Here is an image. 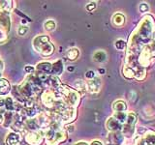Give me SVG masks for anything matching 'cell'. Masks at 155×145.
<instances>
[{
    "label": "cell",
    "mask_w": 155,
    "mask_h": 145,
    "mask_svg": "<svg viewBox=\"0 0 155 145\" xmlns=\"http://www.w3.org/2000/svg\"><path fill=\"white\" fill-rule=\"evenodd\" d=\"M32 45L34 50L43 57H48L54 52V46L50 41V38L46 35H38L33 39Z\"/></svg>",
    "instance_id": "1"
},
{
    "label": "cell",
    "mask_w": 155,
    "mask_h": 145,
    "mask_svg": "<svg viewBox=\"0 0 155 145\" xmlns=\"http://www.w3.org/2000/svg\"><path fill=\"white\" fill-rule=\"evenodd\" d=\"M45 137L48 145H58L66 140L67 133L58 124H54L45 130Z\"/></svg>",
    "instance_id": "2"
},
{
    "label": "cell",
    "mask_w": 155,
    "mask_h": 145,
    "mask_svg": "<svg viewBox=\"0 0 155 145\" xmlns=\"http://www.w3.org/2000/svg\"><path fill=\"white\" fill-rule=\"evenodd\" d=\"M59 91L60 95L62 96V101L64 104L72 108H76L80 104L81 101V95L80 93L75 89H72L66 85H61L57 89Z\"/></svg>",
    "instance_id": "3"
},
{
    "label": "cell",
    "mask_w": 155,
    "mask_h": 145,
    "mask_svg": "<svg viewBox=\"0 0 155 145\" xmlns=\"http://www.w3.org/2000/svg\"><path fill=\"white\" fill-rule=\"evenodd\" d=\"M138 122V116L135 112H129L127 114V118L124 122L122 126V130H121V133L123 134L124 137H132L135 132V126Z\"/></svg>",
    "instance_id": "4"
},
{
    "label": "cell",
    "mask_w": 155,
    "mask_h": 145,
    "mask_svg": "<svg viewBox=\"0 0 155 145\" xmlns=\"http://www.w3.org/2000/svg\"><path fill=\"white\" fill-rule=\"evenodd\" d=\"M41 102H42V104L44 105L47 106V108H55V106H56V105L58 103V99L56 98V95L54 93V91L46 90L42 94Z\"/></svg>",
    "instance_id": "5"
},
{
    "label": "cell",
    "mask_w": 155,
    "mask_h": 145,
    "mask_svg": "<svg viewBox=\"0 0 155 145\" xmlns=\"http://www.w3.org/2000/svg\"><path fill=\"white\" fill-rule=\"evenodd\" d=\"M59 114V118L62 123H71L77 118V110L76 108H66L65 109L61 110L60 112H58Z\"/></svg>",
    "instance_id": "6"
},
{
    "label": "cell",
    "mask_w": 155,
    "mask_h": 145,
    "mask_svg": "<svg viewBox=\"0 0 155 145\" xmlns=\"http://www.w3.org/2000/svg\"><path fill=\"white\" fill-rule=\"evenodd\" d=\"M11 29V14L9 12L0 11V31L7 34Z\"/></svg>",
    "instance_id": "7"
},
{
    "label": "cell",
    "mask_w": 155,
    "mask_h": 145,
    "mask_svg": "<svg viewBox=\"0 0 155 145\" xmlns=\"http://www.w3.org/2000/svg\"><path fill=\"white\" fill-rule=\"evenodd\" d=\"M45 137V132H30L25 135V141L29 145H40Z\"/></svg>",
    "instance_id": "8"
},
{
    "label": "cell",
    "mask_w": 155,
    "mask_h": 145,
    "mask_svg": "<svg viewBox=\"0 0 155 145\" xmlns=\"http://www.w3.org/2000/svg\"><path fill=\"white\" fill-rule=\"evenodd\" d=\"M136 145H155V133L149 130L136 140Z\"/></svg>",
    "instance_id": "9"
},
{
    "label": "cell",
    "mask_w": 155,
    "mask_h": 145,
    "mask_svg": "<svg viewBox=\"0 0 155 145\" xmlns=\"http://www.w3.org/2000/svg\"><path fill=\"white\" fill-rule=\"evenodd\" d=\"M122 126H123V124L120 123L117 119L114 117V116L110 117L106 122V128L108 129L110 133L121 132V130H122Z\"/></svg>",
    "instance_id": "10"
},
{
    "label": "cell",
    "mask_w": 155,
    "mask_h": 145,
    "mask_svg": "<svg viewBox=\"0 0 155 145\" xmlns=\"http://www.w3.org/2000/svg\"><path fill=\"white\" fill-rule=\"evenodd\" d=\"M109 143L111 145H122L124 143V135L121 132H113L109 134Z\"/></svg>",
    "instance_id": "11"
},
{
    "label": "cell",
    "mask_w": 155,
    "mask_h": 145,
    "mask_svg": "<svg viewBox=\"0 0 155 145\" xmlns=\"http://www.w3.org/2000/svg\"><path fill=\"white\" fill-rule=\"evenodd\" d=\"M86 85H87V90H88L90 93H97V92H99V90L101 88L100 77L96 76L93 79H90L86 83Z\"/></svg>",
    "instance_id": "12"
},
{
    "label": "cell",
    "mask_w": 155,
    "mask_h": 145,
    "mask_svg": "<svg viewBox=\"0 0 155 145\" xmlns=\"http://www.w3.org/2000/svg\"><path fill=\"white\" fill-rule=\"evenodd\" d=\"M63 71H64V65H63V62L61 59L59 60H56L55 62L52 63V66H51V74L53 76H60Z\"/></svg>",
    "instance_id": "13"
},
{
    "label": "cell",
    "mask_w": 155,
    "mask_h": 145,
    "mask_svg": "<svg viewBox=\"0 0 155 145\" xmlns=\"http://www.w3.org/2000/svg\"><path fill=\"white\" fill-rule=\"evenodd\" d=\"M21 142V135L18 133H10L6 137V144L7 145H18Z\"/></svg>",
    "instance_id": "14"
},
{
    "label": "cell",
    "mask_w": 155,
    "mask_h": 145,
    "mask_svg": "<svg viewBox=\"0 0 155 145\" xmlns=\"http://www.w3.org/2000/svg\"><path fill=\"white\" fill-rule=\"evenodd\" d=\"M51 66H52L51 63L43 61L37 65V70L39 71V72H43V74H46V75L51 74Z\"/></svg>",
    "instance_id": "15"
},
{
    "label": "cell",
    "mask_w": 155,
    "mask_h": 145,
    "mask_svg": "<svg viewBox=\"0 0 155 145\" xmlns=\"http://www.w3.org/2000/svg\"><path fill=\"white\" fill-rule=\"evenodd\" d=\"M113 109L115 112H125L127 110V105L124 101L117 100L113 104Z\"/></svg>",
    "instance_id": "16"
},
{
    "label": "cell",
    "mask_w": 155,
    "mask_h": 145,
    "mask_svg": "<svg viewBox=\"0 0 155 145\" xmlns=\"http://www.w3.org/2000/svg\"><path fill=\"white\" fill-rule=\"evenodd\" d=\"M11 90V85L7 79H0V95H7Z\"/></svg>",
    "instance_id": "17"
},
{
    "label": "cell",
    "mask_w": 155,
    "mask_h": 145,
    "mask_svg": "<svg viewBox=\"0 0 155 145\" xmlns=\"http://www.w3.org/2000/svg\"><path fill=\"white\" fill-rule=\"evenodd\" d=\"M93 60L97 63H104L107 60V53L103 50H97L93 54Z\"/></svg>",
    "instance_id": "18"
},
{
    "label": "cell",
    "mask_w": 155,
    "mask_h": 145,
    "mask_svg": "<svg viewBox=\"0 0 155 145\" xmlns=\"http://www.w3.org/2000/svg\"><path fill=\"white\" fill-rule=\"evenodd\" d=\"M113 23L114 24L115 26H122L123 24L125 23V17L123 14L117 13L115 14L114 16L113 17Z\"/></svg>",
    "instance_id": "19"
},
{
    "label": "cell",
    "mask_w": 155,
    "mask_h": 145,
    "mask_svg": "<svg viewBox=\"0 0 155 145\" xmlns=\"http://www.w3.org/2000/svg\"><path fill=\"white\" fill-rule=\"evenodd\" d=\"M80 55V50H78L77 47H72L70 50H68L66 52V56L69 60L74 61L76 59H78V57Z\"/></svg>",
    "instance_id": "20"
},
{
    "label": "cell",
    "mask_w": 155,
    "mask_h": 145,
    "mask_svg": "<svg viewBox=\"0 0 155 145\" xmlns=\"http://www.w3.org/2000/svg\"><path fill=\"white\" fill-rule=\"evenodd\" d=\"M13 7V1L11 0H3L0 1V11H5V12H10Z\"/></svg>",
    "instance_id": "21"
},
{
    "label": "cell",
    "mask_w": 155,
    "mask_h": 145,
    "mask_svg": "<svg viewBox=\"0 0 155 145\" xmlns=\"http://www.w3.org/2000/svg\"><path fill=\"white\" fill-rule=\"evenodd\" d=\"M75 88L78 90V91H80V92H82V93H84V92L87 90V85L86 83L84 81V80H81V79H78L75 81Z\"/></svg>",
    "instance_id": "22"
},
{
    "label": "cell",
    "mask_w": 155,
    "mask_h": 145,
    "mask_svg": "<svg viewBox=\"0 0 155 145\" xmlns=\"http://www.w3.org/2000/svg\"><path fill=\"white\" fill-rule=\"evenodd\" d=\"M123 76L126 79H133L135 77V71L133 70V68L126 65L123 67Z\"/></svg>",
    "instance_id": "23"
},
{
    "label": "cell",
    "mask_w": 155,
    "mask_h": 145,
    "mask_svg": "<svg viewBox=\"0 0 155 145\" xmlns=\"http://www.w3.org/2000/svg\"><path fill=\"white\" fill-rule=\"evenodd\" d=\"M44 27H45V29L47 31L51 32V31H53L56 28V23L53 19H48V21H45V23H44Z\"/></svg>",
    "instance_id": "24"
},
{
    "label": "cell",
    "mask_w": 155,
    "mask_h": 145,
    "mask_svg": "<svg viewBox=\"0 0 155 145\" xmlns=\"http://www.w3.org/2000/svg\"><path fill=\"white\" fill-rule=\"evenodd\" d=\"M145 76H147V72H145L144 69L140 68V69H138L135 72V79H137L138 80H143L144 79Z\"/></svg>",
    "instance_id": "25"
},
{
    "label": "cell",
    "mask_w": 155,
    "mask_h": 145,
    "mask_svg": "<svg viewBox=\"0 0 155 145\" xmlns=\"http://www.w3.org/2000/svg\"><path fill=\"white\" fill-rule=\"evenodd\" d=\"M51 85L53 87L54 89H58L59 87L62 85L61 84V82H60V79H58L57 76H51Z\"/></svg>",
    "instance_id": "26"
},
{
    "label": "cell",
    "mask_w": 155,
    "mask_h": 145,
    "mask_svg": "<svg viewBox=\"0 0 155 145\" xmlns=\"http://www.w3.org/2000/svg\"><path fill=\"white\" fill-rule=\"evenodd\" d=\"M114 47H115L116 50H123L124 48L126 47V43H125L124 40H122V39H118V40L114 43Z\"/></svg>",
    "instance_id": "27"
},
{
    "label": "cell",
    "mask_w": 155,
    "mask_h": 145,
    "mask_svg": "<svg viewBox=\"0 0 155 145\" xmlns=\"http://www.w3.org/2000/svg\"><path fill=\"white\" fill-rule=\"evenodd\" d=\"M27 32H28V26L26 25H22L18 29V34L19 36H24Z\"/></svg>",
    "instance_id": "28"
},
{
    "label": "cell",
    "mask_w": 155,
    "mask_h": 145,
    "mask_svg": "<svg viewBox=\"0 0 155 145\" xmlns=\"http://www.w3.org/2000/svg\"><path fill=\"white\" fill-rule=\"evenodd\" d=\"M140 12H142V13H144V12H148V10H149V6H148V4L147 3H140Z\"/></svg>",
    "instance_id": "29"
},
{
    "label": "cell",
    "mask_w": 155,
    "mask_h": 145,
    "mask_svg": "<svg viewBox=\"0 0 155 145\" xmlns=\"http://www.w3.org/2000/svg\"><path fill=\"white\" fill-rule=\"evenodd\" d=\"M85 77L87 79H93L94 77H96V74H95V72L94 71H87L86 72H85Z\"/></svg>",
    "instance_id": "30"
},
{
    "label": "cell",
    "mask_w": 155,
    "mask_h": 145,
    "mask_svg": "<svg viewBox=\"0 0 155 145\" xmlns=\"http://www.w3.org/2000/svg\"><path fill=\"white\" fill-rule=\"evenodd\" d=\"M85 8H86V10L88 12H92L96 8V2H90V3H88V4L86 5Z\"/></svg>",
    "instance_id": "31"
},
{
    "label": "cell",
    "mask_w": 155,
    "mask_h": 145,
    "mask_svg": "<svg viewBox=\"0 0 155 145\" xmlns=\"http://www.w3.org/2000/svg\"><path fill=\"white\" fill-rule=\"evenodd\" d=\"M34 70L35 69H34L32 66H25V68H24V71H25V72H27V74H32Z\"/></svg>",
    "instance_id": "32"
},
{
    "label": "cell",
    "mask_w": 155,
    "mask_h": 145,
    "mask_svg": "<svg viewBox=\"0 0 155 145\" xmlns=\"http://www.w3.org/2000/svg\"><path fill=\"white\" fill-rule=\"evenodd\" d=\"M65 130L68 133H73L75 130V127H74V126H72V125H68L67 128L65 129Z\"/></svg>",
    "instance_id": "33"
},
{
    "label": "cell",
    "mask_w": 155,
    "mask_h": 145,
    "mask_svg": "<svg viewBox=\"0 0 155 145\" xmlns=\"http://www.w3.org/2000/svg\"><path fill=\"white\" fill-rule=\"evenodd\" d=\"M6 39V34L3 33L2 31H0V42H3Z\"/></svg>",
    "instance_id": "34"
},
{
    "label": "cell",
    "mask_w": 155,
    "mask_h": 145,
    "mask_svg": "<svg viewBox=\"0 0 155 145\" xmlns=\"http://www.w3.org/2000/svg\"><path fill=\"white\" fill-rule=\"evenodd\" d=\"M89 145H103V143H102L101 141H99V140H93Z\"/></svg>",
    "instance_id": "35"
},
{
    "label": "cell",
    "mask_w": 155,
    "mask_h": 145,
    "mask_svg": "<svg viewBox=\"0 0 155 145\" xmlns=\"http://www.w3.org/2000/svg\"><path fill=\"white\" fill-rule=\"evenodd\" d=\"M73 145H89L87 142L85 141H79V142H76L75 144H73Z\"/></svg>",
    "instance_id": "36"
},
{
    "label": "cell",
    "mask_w": 155,
    "mask_h": 145,
    "mask_svg": "<svg viewBox=\"0 0 155 145\" xmlns=\"http://www.w3.org/2000/svg\"><path fill=\"white\" fill-rule=\"evenodd\" d=\"M3 70H4V63L2 60H0V72H2Z\"/></svg>",
    "instance_id": "37"
},
{
    "label": "cell",
    "mask_w": 155,
    "mask_h": 145,
    "mask_svg": "<svg viewBox=\"0 0 155 145\" xmlns=\"http://www.w3.org/2000/svg\"><path fill=\"white\" fill-rule=\"evenodd\" d=\"M3 122H4V116L1 112H0V124L3 123Z\"/></svg>",
    "instance_id": "38"
},
{
    "label": "cell",
    "mask_w": 155,
    "mask_h": 145,
    "mask_svg": "<svg viewBox=\"0 0 155 145\" xmlns=\"http://www.w3.org/2000/svg\"><path fill=\"white\" fill-rule=\"evenodd\" d=\"M68 70H69V71H73V70H74V68H71V67H69V68H68Z\"/></svg>",
    "instance_id": "39"
}]
</instances>
